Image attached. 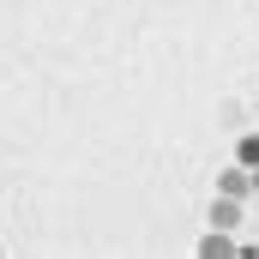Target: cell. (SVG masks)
I'll list each match as a JSON object with an SVG mask.
<instances>
[{
	"label": "cell",
	"mask_w": 259,
	"mask_h": 259,
	"mask_svg": "<svg viewBox=\"0 0 259 259\" xmlns=\"http://www.w3.org/2000/svg\"><path fill=\"white\" fill-rule=\"evenodd\" d=\"M217 193H223V199H247V169H241V163H229V169L217 175Z\"/></svg>",
	"instance_id": "obj_1"
},
{
	"label": "cell",
	"mask_w": 259,
	"mask_h": 259,
	"mask_svg": "<svg viewBox=\"0 0 259 259\" xmlns=\"http://www.w3.org/2000/svg\"><path fill=\"white\" fill-rule=\"evenodd\" d=\"M211 223H217V229H235V223H241V199H223V193H217V205H211Z\"/></svg>",
	"instance_id": "obj_2"
},
{
	"label": "cell",
	"mask_w": 259,
	"mask_h": 259,
	"mask_svg": "<svg viewBox=\"0 0 259 259\" xmlns=\"http://www.w3.org/2000/svg\"><path fill=\"white\" fill-rule=\"evenodd\" d=\"M199 253H205V259H229V253H235V241H229V229H211V235L199 241Z\"/></svg>",
	"instance_id": "obj_3"
},
{
	"label": "cell",
	"mask_w": 259,
	"mask_h": 259,
	"mask_svg": "<svg viewBox=\"0 0 259 259\" xmlns=\"http://www.w3.org/2000/svg\"><path fill=\"white\" fill-rule=\"evenodd\" d=\"M235 163L241 169H259V133H241L235 139Z\"/></svg>",
	"instance_id": "obj_4"
},
{
	"label": "cell",
	"mask_w": 259,
	"mask_h": 259,
	"mask_svg": "<svg viewBox=\"0 0 259 259\" xmlns=\"http://www.w3.org/2000/svg\"><path fill=\"white\" fill-rule=\"evenodd\" d=\"M247 193H259V169H247Z\"/></svg>",
	"instance_id": "obj_5"
}]
</instances>
